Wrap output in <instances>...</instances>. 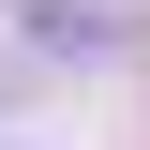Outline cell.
Instances as JSON below:
<instances>
[{
	"instance_id": "cell-1",
	"label": "cell",
	"mask_w": 150,
	"mask_h": 150,
	"mask_svg": "<svg viewBox=\"0 0 150 150\" xmlns=\"http://www.w3.org/2000/svg\"><path fill=\"white\" fill-rule=\"evenodd\" d=\"M15 15H30V45H90V60H105V45L135 30V0H15Z\"/></svg>"
}]
</instances>
